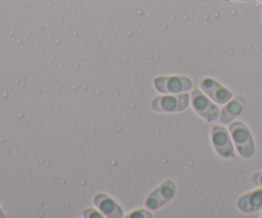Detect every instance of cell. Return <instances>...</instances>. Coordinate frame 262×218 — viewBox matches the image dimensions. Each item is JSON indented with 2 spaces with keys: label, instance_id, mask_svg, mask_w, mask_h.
Returning <instances> with one entry per match:
<instances>
[{
  "label": "cell",
  "instance_id": "9",
  "mask_svg": "<svg viewBox=\"0 0 262 218\" xmlns=\"http://www.w3.org/2000/svg\"><path fill=\"white\" fill-rule=\"evenodd\" d=\"M236 207L244 213L256 212L262 208V189L254 190V191L244 194L236 202Z\"/></svg>",
  "mask_w": 262,
  "mask_h": 218
},
{
  "label": "cell",
  "instance_id": "4",
  "mask_svg": "<svg viewBox=\"0 0 262 218\" xmlns=\"http://www.w3.org/2000/svg\"><path fill=\"white\" fill-rule=\"evenodd\" d=\"M176 194V186L173 184V181L167 180L166 182H163L158 189H156L149 197L145 200V207L150 210H157L160 208H162L163 205L167 204L168 202H171L173 197Z\"/></svg>",
  "mask_w": 262,
  "mask_h": 218
},
{
  "label": "cell",
  "instance_id": "8",
  "mask_svg": "<svg viewBox=\"0 0 262 218\" xmlns=\"http://www.w3.org/2000/svg\"><path fill=\"white\" fill-rule=\"evenodd\" d=\"M94 203L103 214L111 218H121L123 215L120 205L105 194H97L94 198Z\"/></svg>",
  "mask_w": 262,
  "mask_h": 218
},
{
  "label": "cell",
  "instance_id": "13",
  "mask_svg": "<svg viewBox=\"0 0 262 218\" xmlns=\"http://www.w3.org/2000/svg\"><path fill=\"white\" fill-rule=\"evenodd\" d=\"M84 215L85 217H102V214H100V213H95L94 209H86L84 212Z\"/></svg>",
  "mask_w": 262,
  "mask_h": 218
},
{
  "label": "cell",
  "instance_id": "10",
  "mask_svg": "<svg viewBox=\"0 0 262 218\" xmlns=\"http://www.w3.org/2000/svg\"><path fill=\"white\" fill-rule=\"evenodd\" d=\"M244 105H246V98L242 96V95H238L233 100H230L221 112V124H230L233 119H235L242 113Z\"/></svg>",
  "mask_w": 262,
  "mask_h": 218
},
{
  "label": "cell",
  "instance_id": "14",
  "mask_svg": "<svg viewBox=\"0 0 262 218\" xmlns=\"http://www.w3.org/2000/svg\"><path fill=\"white\" fill-rule=\"evenodd\" d=\"M0 217H4V214H3V212H2V209H0Z\"/></svg>",
  "mask_w": 262,
  "mask_h": 218
},
{
  "label": "cell",
  "instance_id": "6",
  "mask_svg": "<svg viewBox=\"0 0 262 218\" xmlns=\"http://www.w3.org/2000/svg\"><path fill=\"white\" fill-rule=\"evenodd\" d=\"M212 144L215 147L216 152L223 158L234 157V148L231 144V140L229 137L228 131L220 126H216L212 129Z\"/></svg>",
  "mask_w": 262,
  "mask_h": 218
},
{
  "label": "cell",
  "instance_id": "16",
  "mask_svg": "<svg viewBox=\"0 0 262 218\" xmlns=\"http://www.w3.org/2000/svg\"><path fill=\"white\" fill-rule=\"evenodd\" d=\"M259 2H261V3H262V0H259Z\"/></svg>",
  "mask_w": 262,
  "mask_h": 218
},
{
  "label": "cell",
  "instance_id": "7",
  "mask_svg": "<svg viewBox=\"0 0 262 218\" xmlns=\"http://www.w3.org/2000/svg\"><path fill=\"white\" fill-rule=\"evenodd\" d=\"M201 87L211 99H213L219 104H225L231 99V92L210 77H206L202 80Z\"/></svg>",
  "mask_w": 262,
  "mask_h": 218
},
{
  "label": "cell",
  "instance_id": "1",
  "mask_svg": "<svg viewBox=\"0 0 262 218\" xmlns=\"http://www.w3.org/2000/svg\"><path fill=\"white\" fill-rule=\"evenodd\" d=\"M230 132L239 154L243 158L253 157L254 142L248 127L242 122H234L230 124Z\"/></svg>",
  "mask_w": 262,
  "mask_h": 218
},
{
  "label": "cell",
  "instance_id": "2",
  "mask_svg": "<svg viewBox=\"0 0 262 218\" xmlns=\"http://www.w3.org/2000/svg\"><path fill=\"white\" fill-rule=\"evenodd\" d=\"M189 105V96L186 94H179L176 96H158L152 102L150 107L156 112H166V113H175L186 109Z\"/></svg>",
  "mask_w": 262,
  "mask_h": 218
},
{
  "label": "cell",
  "instance_id": "12",
  "mask_svg": "<svg viewBox=\"0 0 262 218\" xmlns=\"http://www.w3.org/2000/svg\"><path fill=\"white\" fill-rule=\"evenodd\" d=\"M252 180H253V184L258 185V186H262V172H257V174H254L253 177H252Z\"/></svg>",
  "mask_w": 262,
  "mask_h": 218
},
{
  "label": "cell",
  "instance_id": "3",
  "mask_svg": "<svg viewBox=\"0 0 262 218\" xmlns=\"http://www.w3.org/2000/svg\"><path fill=\"white\" fill-rule=\"evenodd\" d=\"M191 80L185 76H162L155 80L156 89L162 94H181L191 89Z\"/></svg>",
  "mask_w": 262,
  "mask_h": 218
},
{
  "label": "cell",
  "instance_id": "11",
  "mask_svg": "<svg viewBox=\"0 0 262 218\" xmlns=\"http://www.w3.org/2000/svg\"><path fill=\"white\" fill-rule=\"evenodd\" d=\"M128 217H152L150 213H147V210H135L134 213H131Z\"/></svg>",
  "mask_w": 262,
  "mask_h": 218
},
{
  "label": "cell",
  "instance_id": "5",
  "mask_svg": "<svg viewBox=\"0 0 262 218\" xmlns=\"http://www.w3.org/2000/svg\"><path fill=\"white\" fill-rule=\"evenodd\" d=\"M191 103L196 113L207 121H216L219 117V108L202 94L200 90H193L191 94Z\"/></svg>",
  "mask_w": 262,
  "mask_h": 218
},
{
  "label": "cell",
  "instance_id": "15",
  "mask_svg": "<svg viewBox=\"0 0 262 218\" xmlns=\"http://www.w3.org/2000/svg\"><path fill=\"white\" fill-rule=\"evenodd\" d=\"M239 2H249V0H239Z\"/></svg>",
  "mask_w": 262,
  "mask_h": 218
}]
</instances>
